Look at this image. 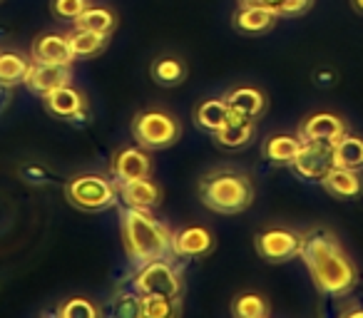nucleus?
Returning <instances> with one entry per match:
<instances>
[{
	"label": "nucleus",
	"instance_id": "obj_1",
	"mask_svg": "<svg viewBox=\"0 0 363 318\" xmlns=\"http://www.w3.org/2000/svg\"><path fill=\"white\" fill-rule=\"evenodd\" d=\"M311 281L318 293L328 298H343L356 288L358 271L356 263L348 259V254L341 249L336 234L326 227H313L303 232L301 254Z\"/></svg>",
	"mask_w": 363,
	"mask_h": 318
},
{
	"label": "nucleus",
	"instance_id": "obj_2",
	"mask_svg": "<svg viewBox=\"0 0 363 318\" xmlns=\"http://www.w3.org/2000/svg\"><path fill=\"white\" fill-rule=\"evenodd\" d=\"M120 219L122 246L132 263L140 266L155 259H167V254H172V232L152 217V209L127 207Z\"/></svg>",
	"mask_w": 363,
	"mask_h": 318
},
{
	"label": "nucleus",
	"instance_id": "obj_3",
	"mask_svg": "<svg viewBox=\"0 0 363 318\" xmlns=\"http://www.w3.org/2000/svg\"><path fill=\"white\" fill-rule=\"evenodd\" d=\"M199 199L207 209L217 214H242L254 202V182L247 172L237 167L209 169L199 179Z\"/></svg>",
	"mask_w": 363,
	"mask_h": 318
},
{
	"label": "nucleus",
	"instance_id": "obj_4",
	"mask_svg": "<svg viewBox=\"0 0 363 318\" xmlns=\"http://www.w3.org/2000/svg\"><path fill=\"white\" fill-rule=\"evenodd\" d=\"M65 199L80 212H107L120 202L117 184L102 174H75L65 184Z\"/></svg>",
	"mask_w": 363,
	"mask_h": 318
},
{
	"label": "nucleus",
	"instance_id": "obj_5",
	"mask_svg": "<svg viewBox=\"0 0 363 318\" xmlns=\"http://www.w3.org/2000/svg\"><path fill=\"white\" fill-rule=\"evenodd\" d=\"M130 132L132 140L145 149H167L179 142L182 125L172 112L160 110V107H147L135 115Z\"/></svg>",
	"mask_w": 363,
	"mask_h": 318
},
{
	"label": "nucleus",
	"instance_id": "obj_6",
	"mask_svg": "<svg viewBox=\"0 0 363 318\" xmlns=\"http://www.w3.org/2000/svg\"><path fill=\"white\" fill-rule=\"evenodd\" d=\"M132 288L140 296L182 298V293H184V278H182L179 268L169 259H155V261L140 263V268L132 276Z\"/></svg>",
	"mask_w": 363,
	"mask_h": 318
},
{
	"label": "nucleus",
	"instance_id": "obj_7",
	"mask_svg": "<svg viewBox=\"0 0 363 318\" xmlns=\"http://www.w3.org/2000/svg\"><path fill=\"white\" fill-rule=\"evenodd\" d=\"M303 234L294 232L286 227H269L254 237V249L257 254L269 263H284L291 261L301 254Z\"/></svg>",
	"mask_w": 363,
	"mask_h": 318
},
{
	"label": "nucleus",
	"instance_id": "obj_8",
	"mask_svg": "<svg viewBox=\"0 0 363 318\" xmlns=\"http://www.w3.org/2000/svg\"><path fill=\"white\" fill-rule=\"evenodd\" d=\"M336 167L333 162V142L328 140H311L301 142L296 159H294L291 169L306 182H321L331 169Z\"/></svg>",
	"mask_w": 363,
	"mask_h": 318
},
{
	"label": "nucleus",
	"instance_id": "obj_9",
	"mask_svg": "<svg viewBox=\"0 0 363 318\" xmlns=\"http://www.w3.org/2000/svg\"><path fill=\"white\" fill-rule=\"evenodd\" d=\"M110 177L115 184H125L132 179L152 177V157L145 147H125L117 149L110 159Z\"/></svg>",
	"mask_w": 363,
	"mask_h": 318
},
{
	"label": "nucleus",
	"instance_id": "obj_10",
	"mask_svg": "<svg viewBox=\"0 0 363 318\" xmlns=\"http://www.w3.org/2000/svg\"><path fill=\"white\" fill-rule=\"evenodd\" d=\"M217 239L207 227H182L177 232H172V254L177 259H204L214 251Z\"/></svg>",
	"mask_w": 363,
	"mask_h": 318
},
{
	"label": "nucleus",
	"instance_id": "obj_11",
	"mask_svg": "<svg viewBox=\"0 0 363 318\" xmlns=\"http://www.w3.org/2000/svg\"><path fill=\"white\" fill-rule=\"evenodd\" d=\"M43 107L48 115L57 117V120H85L87 115V100L80 90H75L72 85H62L57 90H52L50 95L40 97Z\"/></svg>",
	"mask_w": 363,
	"mask_h": 318
},
{
	"label": "nucleus",
	"instance_id": "obj_12",
	"mask_svg": "<svg viewBox=\"0 0 363 318\" xmlns=\"http://www.w3.org/2000/svg\"><path fill=\"white\" fill-rule=\"evenodd\" d=\"M72 65H48V62H33L26 77V87L38 97L50 95L62 85H70Z\"/></svg>",
	"mask_w": 363,
	"mask_h": 318
},
{
	"label": "nucleus",
	"instance_id": "obj_13",
	"mask_svg": "<svg viewBox=\"0 0 363 318\" xmlns=\"http://www.w3.org/2000/svg\"><path fill=\"white\" fill-rule=\"evenodd\" d=\"M346 132H348L346 122L338 115H333V112H313V115H308L306 120L301 122L296 137L301 142H311V140L336 142L338 137H343Z\"/></svg>",
	"mask_w": 363,
	"mask_h": 318
},
{
	"label": "nucleus",
	"instance_id": "obj_14",
	"mask_svg": "<svg viewBox=\"0 0 363 318\" xmlns=\"http://www.w3.org/2000/svg\"><path fill=\"white\" fill-rule=\"evenodd\" d=\"M33 62H48V65H72L75 55L70 50V40L60 33H45L38 35L30 47Z\"/></svg>",
	"mask_w": 363,
	"mask_h": 318
},
{
	"label": "nucleus",
	"instance_id": "obj_15",
	"mask_svg": "<svg viewBox=\"0 0 363 318\" xmlns=\"http://www.w3.org/2000/svg\"><path fill=\"white\" fill-rule=\"evenodd\" d=\"M117 194L125 202V207H135V209H155L162 202V187L152 177L117 184Z\"/></svg>",
	"mask_w": 363,
	"mask_h": 318
},
{
	"label": "nucleus",
	"instance_id": "obj_16",
	"mask_svg": "<svg viewBox=\"0 0 363 318\" xmlns=\"http://www.w3.org/2000/svg\"><path fill=\"white\" fill-rule=\"evenodd\" d=\"M229 105V112L237 117H249V120H259L267 112V95L252 85H239L224 95Z\"/></svg>",
	"mask_w": 363,
	"mask_h": 318
},
{
	"label": "nucleus",
	"instance_id": "obj_17",
	"mask_svg": "<svg viewBox=\"0 0 363 318\" xmlns=\"http://www.w3.org/2000/svg\"><path fill=\"white\" fill-rule=\"evenodd\" d=\"M279 16L259 6H239L232 16V25L242 35H264L277 25Z\"/></svg>",
	"mask_w": 363,
	"mask_h": 318
},
{
	"label": "nucleus",
	"instance_id": "obj_18",
	"mask_svg": "<svg viewBox=\"0 0 363 318\" xmlns=\"http://www.w3.org/2000/svg\"><path fill=\"white\" fill-rule=\"evenodd\" d=\"M254 135H257V120L232 115L212 137L222 149H242L254 140Z\"/></svg>",
	"mask_w": 363,
	"mask_h": 318
},
{
	"label": "nucleus",
	"instance_id": "obj_19",
	"mask_svg": "<svg viewBox=\"0 0 363 318\" xmlns=\"http://www.w3.org/2000/svg\"><path fill=\"white\" fill-rule=\"evenodd\" d=\"M321 187L326 189L331 197L348 202V199H358L363 194V177L358 174V169L333 167L331 172L321 179Z\"/></svg>",
	"mask_w": 363,
	"mask_h": 318
},
{
	"label": "nucleus",
	"instance_id": "obj_20",
	"mask_svg": "<svg viewBox=\"0 0 363 318\" xmlns=\"http://www.w3.org/2000/svg\"><path fill=\"white\" fill-rule=\"evenodd\" d=\"M301 149V140L296 135H269L262 144V154L274 167H291Z\"/></svg>",
	"mask_w": 363,
	"mask_h": 318
},
{
	"label": "nucleus",
	"instance_id": "obj_21",
	"mask_svg": "<svg viewBox=\"0 0 363 318\" xmlns=\"http://www.w3.org/2000/svg\"><path fill=\"white\" fill-rule=\"evenodd\" d=\"M229 117H232V112H229V105L224 97H209V100H202L194 107V125L199 130L209 132V135H214Z\"/></svg>",
	"mask_w": 363,
	"mask_h": 318
},
{
	"label": "nucleus",
	"instance_id": "obj_22",
	"mask_svg": "<svg viewBox=\"0 0 363 318\" xmlns=\"http://www.w3.org/2000/svg\"><path fill=\"white\" fill-rule=\"evenodd\" d=\"M150 75L160 87H179L187 80V62L177 55H160L152 62Z\"/></svg>",
	"mask_w": 363,
	"mask_h": 318
},
{
	"label": "nucleus",
	"instance_id": "obj_23",
	"mask_svg": "<svg viewBox=\"0 0 363 318\" xmlns=\"http://www.w3.org/2000/svg\"><path fill=\"white\" fill-rule=\"evenodd\" d=\"M333 162L336 167L363 169V137L346 132L333 142Z\"/></svg>",
	"mask_w": 363,
	"mask_h": 318
},
{
	"label": "nucleus",
	"instance_id": "obj_24",
	"mask_svg": "<svg viewBox=\"0 0 363 318\" xmlns=\"http://www.w3.org/2000/svg\"><path fill=\"white\" fill-rule=\"evenodd\" d=\"M67 40H70V50L75 55V60H90V57H97L105 50L110 38L100 35V33L75 28L72 33H67Z\"/></svg>",
	"mask_w": 363,
	"mask_h": 318
},
{
	"label": "nucleus",
	"instance_id": "obj_25",
	"mask_svg": "<svg viewBox=\"0 0 363 318\" xmlns=\"http://www.w3.org/2000/svg\"><path fill=\"white\" fill-rule=\"evenodd\" d=\"M75 28L100 33V35L110 38L112 33L117 30V16H115V11H110V8H92L90 6L75 18Z\"/></svg>",
	"mask_w": 363,
	"mask_h": 318
},
{
	"label": "nucleus",
	"instance_id": "obj_26",
	"mask_svg": "<svg viewBox=\"0 0 363 318\" xmlns=\"http://www.w3.org/2000/svg\"><path fill=\"white\" fill-rule=\"evenodd\" d=\"M33 62L26 60L21 52H0V85L16 87L26 85L28 70H30Z\"/></svg>",
	"mask_w": 363,
	"mask_h": 318
},
{
	"label": "nucleus",
	"instance_id": "obj_27",
	"mask_svg": "<svg viewBox=\"0 0 363 318\" xmlns=\"http://www.w3.org/2000/svg\"><path fill=\"white\" fill-rule=\"evenodd\" d=\"M232 316L234 318H269L272 316V306L269 301L257 291H244L237 293L232 301Z\"/></svg>",
	"mask_w": 363,
	"mask_h": 318
},
{
	"label": "nucleus",
	"instance_id": "obj_28",
	"mask_svg": "<svg viewBox=\"0 0 363 318\" xmlns=\"http://www.w3.org/2000/svg\"><path fill=\"white\" fill-rule=\"evenodd\" d=\"M239 6H259L281 18H298L311 11L313 0H239Z\"/></svg>",
	"mask_w": 363,
	"mask_h": 318
},
{
	"label": "nucleus",
	"instance_id": "obj_29",
	"mask_svg": "<svg viewBox=\"0 0 363 318\" xmlns=\"http://www.w3.org/2000/svg\"><path fill=\"white\" fill-rule=\"evenodd\" d=\"M182 313V298L142 296V318H174Z\"/></svg>",
	"mask_w": 363,
	"mask_h": 318
},
{
	"label": "nucleus",
	"instance_id": "obj_30",
	"mask_svg": "<svg viewBox=\"0 0 363 318\" xmlns=\"http://www.w3.org/2000/svg\"><path fill=\"white\" fill-rule=\"evenodd\" d=\"M57 316L60 318H97L100 316V308L85 296H72L65 303L57 306Z\"/></svg>",
	"mask_w": 363,
	"mask_h": 318
},
{
	"label": "nucleus",
	"instance_id": "obj_31",
	"mask_svg": "<svg viewBox=\"0 0 363 318\" xmlns=\"http://www.w3.org/2000/svg\"><path fill=\"white\" fill-rule=\"evenodd\" d=\"M112 311H115V316H122V318H142V296L135 288L115 293V298H112Z\"/></svg>",
	"mask_w": 363,
	"mask_h": 318
},
{
	"label": "nucleus",
	"instance_id": "obj_32",
	"mask_svg": "<svg viewBox=\"0 0 363 318\" xmlns=\"http://www.w3.org/2000/svg\"><path fill=\"white\" fill-rule=\"evenodd\" d=\"M85 8H90V0H50V13L57 21H75Z\"/></svg>",
	"mask_w": 363,
	"mask_h": 318
},
{
	"label": "nucleus",
	"instance_id": "obj_33",
	"mask_svg": "<svg viewBox=\"0 0 363 318\" xmlns=\"http://www.w3.org/2000/svg\"><path fill=\"white\" fill-rule=\"evenodd\" d=\"M11 90H13V87H8V85H0V112L6 110V107H8V102H11Z\"/></svg>",
	"mask_w": 363,
	"mask_h": 318
},
{
	"label": "nucleus",
	"instance_id": "obj_34",
	"mask_svg": "<svg viewBox=\"0 0 363 318\" xmlns=\"http://www.w3.org/2000/svg\"><path fill=\"white\" fill-rule=\"evenodd\" d=\"M343 316H363V308H346Z\"/></svg>",
	"mask_w": 363,
	"mask_h": 318
},
{
	"label": "nucleus",
	"instance_id": "obj_35",
	"mask_svg": "<svg viewBox=\"0 0 363 318\" xmlns=\"http://www.w3.org/2000/svg\"><path fill=\"white\" fill-rule=\"evenodd\" d=\"M351 6H353V11L363 16V0H351Z\"/></svg>",
	"mask_w": 363,
	"mask_h": 318
}]
</instances>
